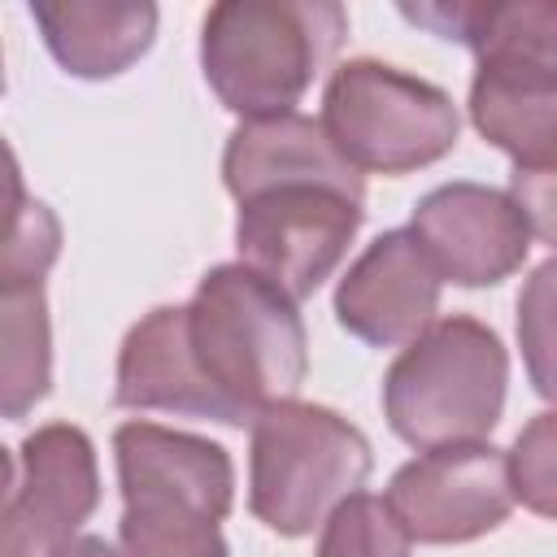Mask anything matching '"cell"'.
<instances>
[{"label":"cell","instance_id":"cell-16","mask_svg":"<svg viewBox=\"0 0 557 557\" xmlns=\"http://www.w3.org/2000/svg\"><path fill=\"white\" fill-rule=\"evenodd\" d=\"M4 313V418H22L48 396L52 383V331L44 278L0 283Z\"/></svg>","mask_w":557,"mask_h":557},{"label":"cell","instance_id":"cell-17","mask_svg":"<svg viewBox=\"0 0 557 557\" xmlns=\"http://www.w3.org/2000/svg\"><path fill=\"white\" fill-rule=\"evenodd\" d=\"M518 348L535 396L557 405V257L540 261L518 292Z\"/></svg>","mask_w":557,"mask_h":557},{"label":"cell","instance_id":"cell-18","mask_svg":"<svg viewBox=\"0 0 557 557\" xmlns=\"http://www.w3.org/2000/svg\"><path fill=\"white\" fill-rule=\"evenodd\" d=\"M409 535L383 496L352 492L318 535V557H409Z\"/></svg>","mask_w":557,"mask_h":557},{"label":"cell","instance_id":"cell-1","mask_svg":"<svg viewBox=\"0 0 557 557\" xmlns=\"http://www.w3.org/2000/svg\"><path fill=\"white\" fill-rule=\"evenodd\" d=\"M183 309V348L213 405V422L252 426L296 400L309 374V335L296 300L244 261L213 265Z\"/></svg>","mask_w":557,"mask_h":557},{"label":"cell","instance_id":"cell-5","mask_svg":"<svg viewBox=\"0 0 557 557\" xmlns=\"http://www.w3.org/2000/svg\"><path fill=\"white\" fill-rule=\"evenodd\" d=\"M370 440L326 405L287 400L252 422L248 509L274 535H309L370 479Z\"/></svg>","mask_w":557,"mask_h":557},{"label":"cell","instance_id":"cell-6","mask_svg":"<svg viewBox=\"0 0 557 557\" xmlns=\"http://www.w3.org/2000/svg\"><path fill=\"white\" fill-rule=\"evenodd\" d=\"M322 131L361 174H413L457 148L453 96L374 57L335 65L322 91Z\"/></svg>","mask_w":557,"mask_h":557},{"label":"cell","instance_id":"cell-4","mask_svg":"<svg viewBox=\"0 0 557 557\" xmlns=\"http://www.w3.org/2000/svg\"><path fill=\"white\" fill-rule=\"evenodd\" d=\"M509 352L500 335L470 318H435L383 374V418L418 453L487 440L505 413Z\"/></svg>","mask_w":557,"mask_h":557},{"label":"cell","instance_id":"cell-10","mask_svg":"<svg viewBox=\"0 0 557 557\" xmlns=\"http://www.w3.org/2000/svg\"><path fill=\"white\" fill-rule=\"evenodd\" d=\"M409 231L426 248L444 283L496 287L522 270L531 252V226L509 187L487 183H444L431 187L409 218Z\"/></svg>","mask_w":557,"mask_h":557},{"label":"cell","instance_id":"cell-22","mask_svg":"<svg viewBox=\"0 0 557 557\" xmlns=\"http://www.w3.org/2000/svg\"><path fill=\"white\" fill-rule=\"evenodd\" d=\"M52 557H122L109 540H100V535H78V540H70L65 548H57Z\"/></svg>","mask_w":557,"mask_h":557},{"label":"cell","instance_id":"cell-2","mask_svg":"<svg viewBox=\"0 0 557 557\" xmlns=\"http://www.w3.org/2000/svg\"><path fill=\"white\" fill-rule=\"evenodd\" d=\"M113 461L122 557H226L222 522L235 505V466L222 444L157 422H122Z\"/></svg>","mask_w":557,"mask_h":557},{"label":"cell","instance_id":"cell-8","mask_svg":"<svg viewBox=\"0 0 557 557\" xmlns=\"http://www.w3.org/2000/svg\"><path fill=\"white\" fill-rule=\"evenodd\" d=\"M100 505V470L87 431L70 422L35 426L9 457L0 513V557H52Z\"/></svg>","mask_w":557,"mask_h":557},{"label":"cell","instance_id":"cell-7","mask_svg":"<svg viewBox=\"0 0 557 557\" xmlns=\"http://www.w3.org/2000/svg\"><path fill=\"white\" fill-rule=\"evenodd\" d=\"M366 209L339 187L287 183L239 205V261L283 287L296 305L309 300L344 261Z\"/></svg>","mask_w":557,"mask_h":557},{"label":"cell","instance_id":"cell-3","mask_svg":"<svg viewBox=\"0 0 557 557\" xmlns=\"http://www.w3.org/2000/svg\"><path fill=\"white\" fill-rule=\"evenodd\" d=\"M348 35L335 0H222L200 22V70L244 122L296 113Z\"/></svg>","mask_w":557,"mask_h":557},{"label":"cell","instance_id":"cell-21","mask_svg":"<svg viewBox=\"0 0 557 557\" xmlns=\"http://www.w3.org/2000/svg\"><path fill=\"white\" fill-rule=\"evenodd\" d=\"M509 196L527 213V226L540 244L553 248L557 257V165L553 170H513L509 174Z\"/></svg>","mask_w":557,"mask_h":557},{"label":"cell","instance_id":"cell-14","mask_svg":"<svg viewBox=\"0 0 557 557\" xmlns=\"http://www.w3.org/2000/svg\"><path fill=\"white\" fill-rule=\"evenodd\" d=\"M30 17L65 74L100 83L152 48L161 13L148 0H35Z\"/></svg>","mask_w":557,"mask_h":557},{"label":"cell","instance_id":"cell-12","mask_svg":"<svg viewBox=\"0 0 557 557\" xmlns=\"http://www.w3.org/2000/svg\"><path fill=\"white\" fill-rule=\"evenodd\" d=\"M400 17L474 52V74L557 91V0H435L400 4Z\"/></svg>","mask_w":557,"mask_h":557},{"label":"cell","instance_id":"cell-9","mask_svg":"<svg viewBox=\"0 0 557 557\" xmlns=\"http://www.w3.org/2000/svg\"><path fill=\"white\" fill-rule=\"evenodd\" d=\"M387 509L418 544H470L513 509L509 453L474 440L405 461L387 483Z\"/></svg>","mask_w":557,"mask_h":557},{"label":"cell","instance_id":"cell-13","mask_svg":"<svg viewBox=\"0 0 557 557\" xmlns=\"http://www.w3.org/2000/svg\"><path fill=\"white\" fill-rule=\"evenodd\" d=\"M222 183L239 205L270 191V187H287V183L339 187L366 205L361 170H352L339 157V148L326 139L322 122H313L305 113L239 122L226 139V152H222Z\"/></svg>","mask_w":557,"mask_h":557},{"label":"cell","instance_id":"cell-20","mask_svg":"<svg viewBox=\"0 0 557 557\" xmlns=\"http://www.w3.org/2000/svg\"><path fill=\"white\" fill-rule=\"evenodd\" d=\"M9 187H13V218H9V239H4V257H0V283L44 278L61 252V226L44 200L22 196L17 170H13Z\"/></svg>","mask_w":557,"mask_h":557},{"label":"cell","instance_id":"cell-11","mask_svg":"<svg viewBox=\"0 0 557 557\" xmlns=\"http://www.w3.org/2000/svg\"><path fill=\"white\" fill-rule=\"evenodd\" d=\"M440 283V270L409 226L383 231L344 270L335 287V322L370 348H405L435 322Z\"/></svg>","mask_w":557,"mask_h":557},{"label":"cell","instance_id":"cell-19","mask_svg":"<svg viewBox=\"0 0 557 557\" xmlns=\"http://www.w3.org/2000/svg\"><path fill=\"white\" fill-rule=\"evenodd\" d=\"M509 483H513V500L557 522V409L535 413L518 431L509 448Z\"/></svg>","mask_w":557,"mask_h":557},{"label":"cell","instance_id":"cell-15","mask_svg":"<svg viewBox=\"0 0 557 557\" xmlns=\"http://www.w3.org/2000/svg\"><path fill=\"white\" fill-rule=\"evenodd\" d=\"M470 122L500 148L513 170H553L557 165V91L505 87L492 78H470Z\"/></svg>","mask_w":557,"mask_h":557}]
</instances>
